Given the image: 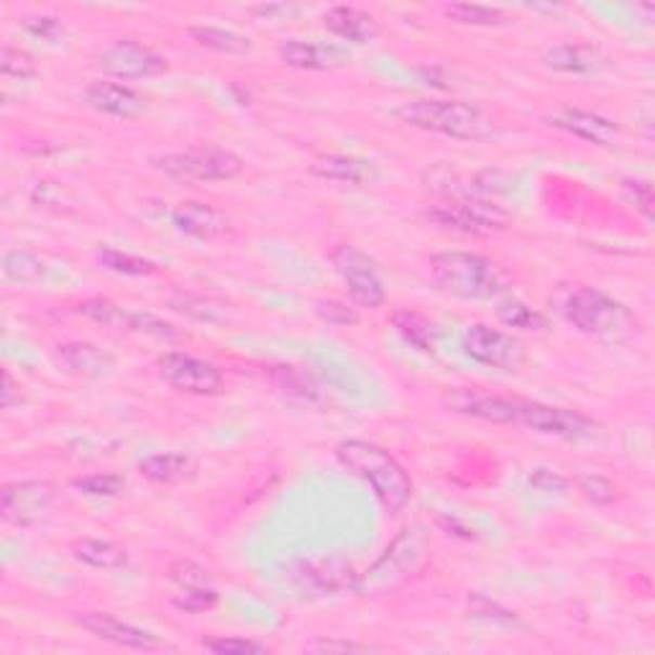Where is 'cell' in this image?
Returning <instances> with one entry per match:
<instances>
[{"mask_svg":"<svg viewBox=\"0 0 655 655\" xmlns=\"http://www.w3.org/2000/svg\"><path fill=\"white\" fill-rule=\"evenodd\" d=\"M551 305L568 325L583 333V336L622 341L638 333V318L628 305L615 300L607 292L592 287V284H558L551 292Z\"/></svg>","mask_w":655,"mask_h":655,"instance_id":"obj_1","label":"cell"},{"mask_svg":"<svg viewBox=\"0 0 655 655\" xmlns=\"http://www.w3.org/2000/svg\"><path fill=\"white\" fill-rule=\"evenodd\" d=\"M336 461L348 474L356 476L372 489L374 500L387 515H400L408 508L415 484H412L408 468L391 455L387 448L372 444V440L346 438L336 446Z\"/></svg>","mask_w":655,"mask_h":655,"instance_id":"obj_2","label":"cell"},{"mask_svg":"<svg viewBox=\"0 0 655 655\" xmlns=\"http://www.w3.org/2000/svg\"><path fill=\"white\" fill-rule=\"evenodd\" d=\"M431 280L448 297L466 303H491L510 287L504 269L474 252H440L431 256Z\"/></svg>","mask_w":655,"mask_h":655,"instance_id":"obj_3","label":"cell"},{"mask_svg":"<svg viewBox=\"0 0 655 655\" xmlns=\"http://www.w3.org/2000/svg\"><path fill=\"white\" fill-rule=\"evenodd\" d=\"M395 116L420 131L438 133L455 141H489L500 133L497 120L484 113L479 105L466 101H436V98H418L402 103Z\"/></svg>","mask_w":655,"mask_h":655,"instance_id":"obj_4","label":"cell"},{"mask_svg":"<svg viewBox=\"0 0 655 655\" xmlns=\"http://www.w3.org/2000/svg\"><path fill=\"white\" fill-rule=\"evenodd\" d=\"M431 555V540L425 536L423 528H404L387 545L376 564L369 568L367 574H361V589L359 594L380 596L384 592H391L400 583H404L410 576L423 571L425 561Z\"/></svg>","mask_w":655,"mask_h":655,"instance_id":"obj_5","label":"cell"},{"mask_svg":"<svg viewBox=\"0 0 655 655\" xmlns=\"http://www.w3.org/2000/svg\"><path fill=\"white\" fill-rule=\"evenodd\" d=\"M154 167L169 180L197 182H228L244 172V159L223 146H192L184 152L154 156Z\"/></svg>","mask_w":655,"mask_h":655,"instance_id":"obj_6","label":"cell"},{"mask_svg":"<svg viewBox=\"0 0 655 655\" xmlns=\"http://www.w3.org/2000/svg\"><path fill=\"white\" fill-rule=\"evenodd\" d=\"M331 265L344 282L356 308L380 310L387 303V287L376 269V261L354 244H338L331 252Z\"/></svg>","mask_w":655,"mask_h":655,"instance_id":"obj_7","label":"cell"},{"mask_svg":"<svg viewBox=\"0 0 655 655\" xmlns=\"http://www.w3.org/2000/svg\"><path fill=\"white\" fill-rule=\"evenodd\" d=\"M425 218L444 228H451V231L472 233V236H487V233L502 231L510 223V216L502 210V205L484 201V197L440 201L425 210Z\"/></svg>","mask_w":655,"mask_h":655,"instance_id":"obj_8","label":"cell"},{"mask_svg":"<svg viewBox=\"0 0 655 655\" xmlns=\"http://www.w3.org/2000/svg\"><path fill=\"white\" fill-rule=\"evenodd\" d=\"M515 425H525V428L540 433V436H553L561 440H592L600 433V425L592 418L581 415L576 410L553 408V404L532 402L517 397V415Z\"/></svg>","mask_w":655,"mask_h":655,"instance_id":"obj_9","label":"cell"},{"mask_svg":"<svg viewBox=\"0 0 655 655\" xmlns=\"http://www.w3.org/2000/svg\"><path fill=\"white\" fill-rule=\"evenodd\" d=\"M461 348L476 364L497 369V372H519L525 364V346L512 333L484 323L466 328L461 336Z\"/></svg>","mask_w":655,"mask_h":655,"instance_id":"obj_10","label":"cell"},{"mask_svg":"<svg viewBox=\"0 0 655 655\" xmlns=\"http://www.w3.org/2000/svg\"><path fill=\"white\" fill-rule=\"evenodd\" d=\"M156 374L167 387L182 395L213 397L223 389V374L210 361L184 351H164L156 359Z\"/></svg>","mask_w":655,"mask_h":655,"instance_id":"obj_11","label":"cell"},{"mask_svg":"<svg viewBox=\"0 0 655 655\" xmlns=\"http://www.w3.org/2000/svg\"><path fill=\"white\" fill-rule=\"evenodd\" d=\"M98 67L118 82L152 80L169 69L167 56L154 52L152 47L133 39H118L108 44L98 56Z\"/></svg>","mask_w":655,"mask_h":655,"instance_id":"obj_12","label":"cell"},{"mask_svg":"<svg viewBox=\"0 0 655 655\" xmlns=\"http://www.w3.org/2000/svg\"><path fill=\"white\" fill-rule=\"evenodd\" d=\"M54 500L56 489L49 481H11L0 491V515L13 528H34L49 517Z\"/></svg>","mask_w":655,"mask_h":655,"instance_id":"obj_13","label":"cell"},{"mask_svg":"<svg viewBox=\"0 0 655 655\" xmlns=\"http://www.w3.org/2000/svg\"><path fill=\"white\" fill-rule=\"evenodd\" d=\"M292 579L303 592L316 596H341L359 594L361 574L356 571L351 561L346 558H308L297 561Z\"/></svg>","mask_w":655,"mask_h":655,"instance_id":"obj_14","label":"cell"},{"mask_svg":"<svg viewBox=\"0 0 655 655\" xmlns=\"http://www.w3.org/2000/svg\"><path fill=\"white\" fill-rule=\"evenodd\" d=\"M73 619L85 632H90L92 638L105 640V643L116 645V647H126V651H159L164 647L162 638L154 635L152 630L139 628V625L124 622L111 612H75Z\"/></svg>","mask_w":655,"mask_h":655,"instance_id":"obj_15","label":"cell"},{"mask_svg":"<svg viewBox=\"0 0 655 655\" xmlns=\"http://www.w3.org/2000/svg\"><path fill=\"white\" fill-rule=\"evenodd\" d=\"M444 408L455 415L484 420L495 425H515L517 397H500L489 391L455 387L444 395Z\"/></svg>","mask_w":655,"mask_h":655,"instance_id":"obj_16","label":"cell"},{"mask_svg":"<svg viewBox=\"0 0 655 655\" xmlns=\"http://www.w3.org/2000/svg\"><path fill=\"white\" fill-rule=\"evenodd\" d=\"M277 54L287 67L303 69V73H333L351 62V54L344 47L316 39H287L277 47Z\"/></svg>","mask_w":655,"mask_h":655,"instance_id":"obj_17","label":"cell"},{"mask_svg":"<svg viewBox=\"0 0 655 655\" xmlns=\"http://www.w3.org/2000/svg\"><path fill=\"white\" fill-rule=\"evenodd\" d=\"M85 103H88L92 111L103 113V116L124 120L144 116L149 108V101L139 90L113 80H92L88 88H85Z\"/></svg>","mask_w":655,"mask_h":655,"instance_id":"obj_18","label":"cell"},{"mask_svg":"<svg viewBox=\"0 0 655 655\" xmlns=\"http://www.w3.org/2000/svg\"><path fill=\"white\" fill-rule=\"evenodd\" d=\"M545 124L568 133V137L589 141V144L596 146H612L619 137V126L612 118H604L592 111L568 108V105L545 116Z\"/></svg>","mask_w":655,"mask_h":655,"instance_id":"obj_19","label":"cell"},{"mask_svg":"<svg viewBox=\"0 0 655 655\" xmlns=\"http://www.w3.org/2000/svg\"><path fill=\"white\" fill-rule=\"evenodd\" d=\"M54 364L62 372L82 376V380H98V376L108 374L116 359L105 348L88 344V341H67L54 348Z\"/></svg>","mask_w":655,"mask_h":655,"instance_id":"obj_20","label":"cell"},{"mask_svg":"<svg viewBox=\"0 0 655 655\" xmlns=\"http://www.w3.org/2000/svg\"><path fill=\"white\" fill-rule=\"evenodd\" d=\"M169 218H172L177 231L197 241H213L228 231V218L208 203H180L169 213Z\"/></svg>","mask_w":655,"mask_h":655,"instance_id":"obj_21","label":"cell"},{"mask_svg":"<svg viewBox=\"0 0 655 655\" xmlns=\"http://www.w3.org/2000/svg\"><path fill=\"white\" fill-rule=\"evenodd\" d=\"M310 172L328 182H341V184H372L376 180V167L374 162L361 159L354 154H323L310 164Z\"/></svg>","mask_w":655,"mask_h":655,"instance_id":"obj_22","label":"cell"},{"mask_svg":"<svg viewBox=\"0 0 655 655\" xmlns=\"http://www.w3.org/2000/svg\"><path fill=\"white\" fill-rule=\"evenodd\" d=\"M543 62L548 69L561 75H600L607 67V60L600 49L587 44H555L543 52Z\"/></svg>","mask_w":655,"mask_h":655,"instance_id":"obj_23","label":"cell"},{"mask_svg":"<svg viewBox=\"0 0 655 655\" xmlns=\"http://www.w3.org/2000/svg\"><path fill=\"white\" fill-rule=\"evenodd\" d=\"M323 26L333 37L351 41V44H369L380 37V26L374 16L354 9V5H333L323 13Z\"/></svg>","mask_w":655,"mask_h":655,"instance_id":"obj_24","label":"cell"},{"mask_svg":"<svg viewBox=\"0 0 655 655\" xmlns=\"http://www.w3.org/2000/svg\"><path fill=\"white\" fill-rule=\"evenodd\" d=\"M69 553H73L77 564L95 568V571H118V568H124L128 564L126 548L101 538L75 540L73 548H69Z\"/></svg>","mask_w":655,"mask_h":655,"instance_id":"obj_25","label":"cell"},{"mask_svg":"<svg viewBox=\"0 0 655 655\" xmlns=\"http://www.w3.org/2000/svg\"><path fill=\"white\" fill-rule=\"evenodd\" d=\"M139 474L154 484H180L195 474V464L184 453H152L139 461Z\"/></svg>","mask_w":655,"mask_h":655,"instance_id":"obj_26","label":"cell"},{"mask_svg":"<svg viewBox=\"0 0 655 655\" xmlns=\"http://www.w3.org/2000/svg\"><path fill=\"white\" fill-rule=\"evenodd\" d=\"M190 39L195 41L197 47L210 49L216 54H228V56H244L252 54V39L244 37V34L231 31V28H220V26H190L188 28Z\"/></svg>","mask_w":655,"mask_h":655,"instance_id":"obj_27","label":"cell"},{"mask_svg":"<svg viewBox=\"0 0 655 655\" xmlns=\"http://www.w3.org/2000/svg\"><path fill=\"white\" fill-rule=\"evenodd\" d=\"M0 272L9 284H21V287H34V284L44 282L47 265L37 254L24 252V248H11L0 259Z\"/></svg>","mask_w":655,"mask_h":655,"instance_id":"obj_28","label":"cell"},{"mask_svg":"<svg viewBox=\"0 0 655 655\" xmlns=\"http://www.w3.org/2000/svg\"><path fill=\"white\" fill-rule=\"evenodd\" d=\"M389 320H391V325H395V331L400 333V336L408 341L412 348H418V351H423V354L436 351L438 331L428 318H423L415 310H395Z\"/></svg>","mask_w":655,"mask_h":655,"instance_id":"obj_29","label":"cell"},{"mask_svg":"<svg viewBox=\"0 0 655 655\" xmlns=\"http://www.w3.org/2000/svg\"><path fill=\"white\" fill-rule=\"evenodd\" d=\"M167 305L169 310L180 312L184 318L197 320V323H223L228 318L223 303L213 300V297H205V295H195V292L177 290L169 295Z\"/></svg>","mask_w":655,"mask_h":655,"instance_id":"obj_30","label":"cell"},{"mask_svg":"<svg viewBox=\"0 0 655 655\" xmlns=\"http://www.w3.org/2000/svg\"><path fill=\"white\" fill-rule=\"evenodd\" d=\"M495 316L502 325L515 328V331H525V333H540L548 328V318L543 312L530 308L528 303L519 300V297L504 295L497 300L495 305Z\"/></svg>","mask_w":655,"mask_h":655,"instance_id":"obj_31","label":"cell"},{"mask_svg":"<svg viewBox=\"0 0 655 655\" xmlns=\"http://www.w3.org/2000/svg\"><path fill=\"white\" fill-rule=\"evenodd\" d=\"M95 259L103 269L124 277H152L162 272V267L156 265V261L144 259V256H137V254L118 252V248H111V246H98Z\"/></svg>","mask_w":655,"mask_h":655,"instance_id":"obj_32","label":"cell"},{"mask_svg":"<svg viewBox=\"0 0 655 655\" xmlns=\"http://www.w3.org/2000/svg\"><path fill=\"white\" fill-rule=\"evenodd\" d=\"M272 380H274V387L292 402H303V404L320 402L318 384L297 367H277Z\"/></svg>","mask_w":655,"mask_h":655,"instance_id":"obj_33","label":"cell"},{"mask_svg":"<svg viewBox=\"0 0 655 655\" xmlns=\"http://www.w3.org/2000/svg\"><path fill=\"white\" fill-rule=\"evenodd\" d=\"M466 609H468V617L481 619V622L495 625V628H508V630L523 628V619L517 617V612L502 607L500 602L489 600V596H484L479 592L468 594Z\"/></svg>","mask_w":655,"mask_h":655,"instance_id":"obj_34","label":"cell"},{"mask_svg":"<svg viewBox=\"0 0 655 655\" xmlns=\"http://www.w3.org/2000/svg\"><path fill=\"white\" fill-rule=\"evenodd\" d=\"M446 18H451L459 26H502L508 16L502 9L495 5H479V3H451L444 9Z\"/></svg>","mask_w":655,"mask_h":655,"instance_id":"obj_35","label":"cell"},{"mask_svg":"<svg viewBox=\"0 0 655 655\" xmlns=\"http://www.w3.org/2000/svg\"><path fill=\"white\" fill-rule=\"evenodd\" d=\"M124 328L126 331L141 333V336L156 338V341H177L180 338V331L172 323H167V320L154 316V312H141V310H126L124 318Z\"/></svg>","mask_w":655,"mask_h":655,"instance_id":"obj_36","label":"cell"},{"mask_svg":"<svg viewBox=\"0 0 655 655\" xmlns=\"http://www.w3.org/2000/svg\"><path fill=\"white\" fill-rule=\"evenodd\" d=\"M574 487L579 489L583 500L596 504V508H607V504H615L619 500V487L602 474H576Z\"/></svg>","mask_w":655,"mask_h":655,"instance_id":"obj_37","label":"cell"},{"mask_svg":"<svg viewBox=\"0 0 655 655\" xmlns=\"http://www.w3.org/2000/svg\"><path fill=\"white\" fill-rule=\"evenodd\" d=\"M617 195L628 208L640 213L647 223L653 220V184L638 177H622L617 184Z\"/></svg>","mask_w":655,"mask_h":655,"instance_id":"obj_38","label":"cell"},{"mask_svg":"<svg viewBox=\"0 0 655 655\" xmlns=\"http://www.w3.org/2000/svg\"><path fill=\"white\" fill-rule=\"evenodd\" d=\"M0 69H3L5 77H13V80H31V77L39 75L34 56L11 44H3V52H0Z\"/></svg>","mask_w":655,"mask_h":655,"instance_id":"obj_39","label":"cell"},{"mask_svg":"<svg viewBox=\"0 0 655 655\" xmlns=\"http://www.w3.org/2000/svg\"><path fill=\"white\" fill-rule=\"evenodd\" d=\"M75 489L80 495L88 497H118L126 487V479L120 474H88V476H77L73 481Z\"/></svg>","mask_w":655,"mask_h":655,"instance_id":"obj_40","label":"cell"},{"mask_svg":"<svg viewBox=\"0 0 655 655\" xmlns=\"http://www.w3.org/2000/svg\"><path fill=\"white\" fill-rule=\"evenodd\" d=\"M172 604L180 612H188V615H203V612L218 607V592L213 587L180 589V592L172 594Z\"/></svg>","mask_w":655,"mask_h":655,"instance_id":"obj_41","label":"cell"},{"mask_svg":"<svg viewBox=\"0 0 655 655\" xmlns=\"http://www.w3.org/2000/svg\"><path fill=\"white\" fill-rule=\"evenodd\" d=\"M77 312H80L82 318L92 320V323L111 325V328H124V318H126L124 308H118V305L111 300H103V297H92V300L80 303L77 305Z\"/></svg>","mask_w":655,"mask_h":655,"instance_id":"obj_42","label":"cell"},{"mask_svg":"<svg viewBox=\"0 0 655 655\" xmlns=\"http://www.w3.org/2000/svg\"><path fill=\"white\" fill-rule=\"evenodd\" d=\"M169 581L177 583L180 589H192V587H213V576L208 568L190 558H180L169 566Z\"/></svg>","mask_w":655,"mask_h":655,"instance_id":"obj_43","label":"cell"},{"mask_svg":"<svg viewBox=\"0 0 655 655\" xmlns=\"http://www.w3.org/2000/svg\"><path fill=\"white\" fill-rule=\"evenodd\" d=\"M201 645L205 651L216 653V655H246V653H267L269 647L265 643H256V640L248 638H205L201 640Z\"/></svg>","mask_w":655,"mask_h":655,"instance_id":"obj_44","label":"cell"},{"mask_svg":"<svg viewBox=\"0 0 655 655\" xmlns=\"http://www.w3.org/2000/svg\"><path fill=\"white\" fill-rule=\"evenodd\" d=\"M316 316L333 328H351L359 323V312H356L348 303H341V300H318Z\"/></svg>","mask_w":655,"mask_h":655,"instance_id":"obj_45","label":"cell"},{"mask_svg":"<svg viewBox=\"0 0 655 655\" xmlns=\"http://www.w3.org/2000/svg\"><path fill=\"white\" fill-rule=\"evenodd\" d=\"M21 28L28 37L44 41V44H56L64 37V26L54 16H28L21 21Z\"/></svg>","mask_w":655,"mask_h":655,"instance_id":"obj_46","label":"cell"},{"mask_svg":"<svg viewBox=\"0 0 655 655\" xmlns=\"http://www.w3.org/2000/svg\"><path fill=\"white\" fill-rule=\"evenodd\" d=\"M308 653L318 655H348V653H369L374 651L372 645L356 643V640H344V638H318L312 643L305 645Z\"/></svg>","mask_w":655,"mask_h":655,"instance_id":"obj_47","label":"cell"},{"mask_svg":"<svg viewBox=\"0 0 655 655\" xmlns=\"http://www.w3.org/2000/svg\"><path fill=\"white\" fill-rule=\"evenodd\" d=\"M530 487L538 489V491H564L568 487V481L564 479V476L540 468V472H536L530 476Z\"/></svg>","mask_w":655,"mask_h":655,"instance_id":"obj_48","label":"cell"},{"mask_svg":"<svg viewBox=\"0 0 655 655\" xmlns=\"http://www.w3.org/2000/svg\"><path fill=\"white\" fill-rule=\"evenodd\" d=\"M300 9L297 5H287V3H269V5H254L252 13L261 18H274V16H290V13H297Z\"/></svg>","mask_w":655,"mask_h":655,"instance_id":"obj_49","label":"cell"},{"mask_svg":"<svg viewBox=\"0 0 655 655\" xmlns=\"http://www.w3.org/2000/svg\"><path fill=\"white\" fill-rule=\"evenodd\" d=\"M13 397H16V382H13L9 369H3V389H0V404H3L5 410L13 408V404H16Z\"/></svg>","mask_w":655,"mask_h":655,"instance_id":"obj_50","label":"cell"}]
</instances>
